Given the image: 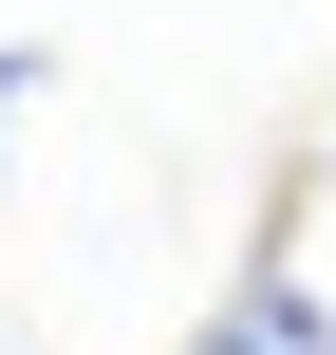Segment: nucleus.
Returning a JSON list of instances; mask_svg holds the SVG:
<instances>
[{
    "mask_svg": "<svg viewBox=\"0 0 336 355\" xmlns=\"http://www.w3.org/2000/svg\"><path fill=\"white\" fill-rule=\"evenodd\" d=\"M187 355H336V300L318 281H243V300H206Z\"/></svg>",
    "mask_w": 336,
    "mask_h": 355,
    "instance_id": "obj_1",
    "label": "nucleus"
},
{
    "mask_svg": "<svg viewBox=\"0 0 336 355\" xmlns=\"http://www.w3.org/2000/svg\"><path fill=\"white\" fill-rule=\"evenodd\" d=\"M37 75H56V56H37V37H0V131L37 112Z\"/></svg>",
    "mask_w": 336,
    "mask_h": 355,
    "instance_id": "obj_2",
    "label": "nucleus"
}]
</instances>
